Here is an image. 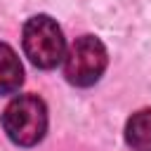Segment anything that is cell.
<instances>
[{
    "instance_id": "1",
    "label": "cell",
    "mask_w": 151,
    "mask_h": 151,
    "mask_svg": "<svg viewBox=\"0 0 151 151\" xmlns=\"http://www.w3.org/2000/svg\"><path fill=\"white\" fill-rule=\"evenodd\" d=\"M2 127L7 137L19 146H33L45 137L47 109L35 94H19L12 99L2 113Z\"/></svg>"
},
{
    "instance_id": "2",
    "label": "cell",
    "mask_w": 151,
    "mask_h": 151,
    "mask_svg": "<svg viewBox=\"0 0 151 151\" xmlns=\"http://www.w3.org/2000/svg\"><path fill=\"white\" fill-rule=\"evenodd\" d=\"M24 52L38 68H54L66 57V42L61 28L47 14L31 17L24 26Z\"/></svg>"
},
{
    "instance_id": "3",
    "label": "cell",
    "mask_w": 151,
    "mask_h": 151,
    "mask_svg": "<svg viewBox=\"0 0 151 151\" xmlns=\"http://www.w3.org/2000/svg\"><path fill=\"white\" fill-rule=\"evenodd\" d=\"M64 76L76 87L94 85L106 68V47L94 35H83L71 45V52L64 57Z\"/></svg>"
},
{
    "instance_id": "4",
    "label": "cell",
    "mask_w": 151,
    "mask_h": 151,
    "mask_svg": "<svg viewBox=\"0 0 151 151\" xmlns=\"http://www.w3.org/2000/svg\"><path fill=\"white\" fill-rule=\"evenodd\" d=\"M24 83V68L17 52L0 42V94H12Z\"/></svg>"
},
{
    "instance_id": "5",
    "label": "cell",
    "mask_w": 151,
    "mask_h": 151,
    "mask_svg": "<svg viewBox=\"0 0 151 151\" xmlns=\"http://www.w3.org/2000/svg\"><path fill=\"white\" fill-rule=\"evenodd\" d=\"M125 142L132 151H151V109L130 116L125 125Z\"/></svg>"
}]
</instances>
